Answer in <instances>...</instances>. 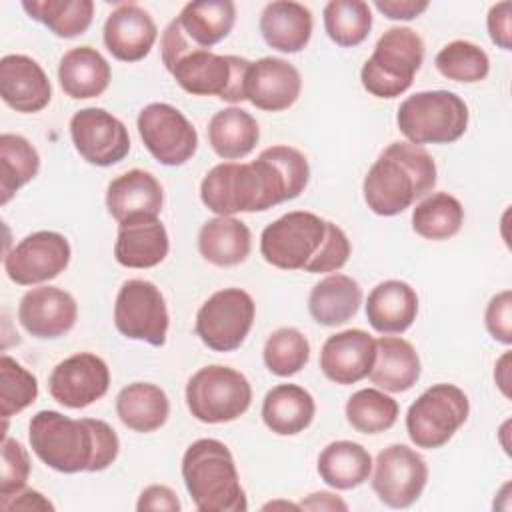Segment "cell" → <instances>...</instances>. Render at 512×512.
Instances as JSON below:
<instances>
[{
	"mask_svg": "<svg viewBox=\"0 0 512 512\" xmlns=\"http://www.w3.org/2000/svg\"><path fill=\"white\" fill-rule=\"evenodd\" d=\"M464 208L448 192H434L422 198L412 210V228L426 240H448L460 232Z\"/></svg>",
	"mask_w": 512,
	"mask_h": 512,
	"instance_id": "38",
	"label": "cell"
},
{
	"mask_svg": "<svg viewBox=\"0 0 512 512\" xmlns=\"http://www.w3.org/2000/svg\"><path fill=\"white\" fill-rule=\"evenodd\" d=\"M26 14L44 24L58 38H74L84 34L94 18L92 0H26Z\"/></svg>",
	"mask_w": 512,
	"mask_h": 512,
	"instance_id": "36",
	"label": "cell"
},
{
	"mask_svg": "<svg viewBox=\"0 0 512 512\" xmlns=\"http://www.w3.org/2000/svg\"><path fill=\"white\" fill-rule=\"evenodd\" d=\"M250 402L248 378L230 366H204L186 384V406L204 424L232 422L250 408Z\"/></svg>",
	"mask_w": 512,
	"mask_h": 512,
	"instance_id": "9",
	"label": "cell"
},
{
	"mask_svg": "<svg viewBox=\"0 0 512 512\" xmlns=\"http://www.w3.org/2000/svg\"><path fill=\"white\" fill-rule=\"evenodd\" d=\"M312 12L292 0H276L264 6L260 14V34L264 42L284 54H296L306 48L312 36Z\"/></svg>",
	"mask_w": 512,
	"mask_h": 512,
	"instance_id": "27",
	"label": "cell"
},
{
	"mask_svg": "<svg viewBox=\"0 0 512 512\" xmlns=\"http://www.w3.org/2000/svg\"><path fill=\"white\" fill-rule=\"evenodd\" d=\"M260 254L280 270L336 272L350 258V240L334 222L314 212L294 210L262 230Z\"/></svg>",
	"mask_w": 512,
	"mask_h": 512,
	"instance_id": "3",
	"label": "cell"
},
{
	"mask_svg": "<svg viewBox=\"0 0 512 512\" xmlns=\"http://www.w3.org/2000/svg\"><path fill=\"white\" fill-rule=\"evenodd\" d=\"M264 364L266 368L280 376L288 378L298 374L310 360L308 338L296 328H278L274 330L264 344Z\"/></svg>",
	"mask_w": 512,
	"mask_h": 512,
	"instance_id": "42",
	"label": "cell"
},
{
	"mask_svg": "<svg viewBox=\"0 0 512 512\" xmlns=\"http://www.w3.org/2000/svg\"><path fill=\"white\" fill-rule=\"evenodd\" d=\"M110 388L108 364L92 354L78 352L58 362L48 376L50 396L64 408H86L100 400Z\"/></svg>",
	"mask_w": 512,
	"mask_h": 512,
	"instance_id": "18",
	"label": "cell"
},
{
	"mask_svg": "<svg viewBox=\"0 0 512 512\" xmlns=\"http://www.w3.org/2000/svg\"><path fill=\"white\" fill-rule=\"evenodd\" d=\"M468 106L450 90H424L408 96L396 112V126L410 144H452L468 128Z\"/></svg>",
	"mask_w": 512,
	"mask_h": 512,
	"instance_id": "6",
	"label": "cell"
},
{
	"mask_svg": "<svg viewBox=\"0 0 512 512\" xmlns=\"http://www.w3.org/2000/svg\"><path fill=\"white\" fill-rule=\"evenodd\" d=\"M110 64L92 46H78L68 50L58 64V80L66 96L74 100H88L100 96L110 84Z\"/></svg>",
	"mask_w": 512,
	"mask_h": 512,
	"instance_id": "28",
	"label": "cell"
},
{
	"mask_svg": "<svg viewBox=\"0 0 512 512\" xmlns=\"http://www.w3.org/2000/svg\"><path fill=\"white\" fill-rule=\"evenodd\" d=\"M436 162L422 146L392 142L364 176L366 206L378 216H396L432 192Z\"/></svg>",
	"mask_w": 512,
	"mask_h": 512,
	"instance_id": "4",
	"label": "cell"
},
{
	"mask_svg": "<svg viewBox=\"0 0 512 512\" xmlns=\"http://www.w3.org/2000/svg\"><path fill=\"white\" fill-rule=\"evenodd\" d=\"M436 70L454 82L474 84L488 76L490 58L488 54L470 40L448 42L434 58Z\"/></svg>",
	"mask_w": 512,
	"mask_h": 512,
	"instance_id": "41",
	"label": "cell"
},
{
	"mask_svg": "<svg viewBox=\"0 0 512 512\" xmlns=\"http://www.w3.org/2000/svg\"><path fill=\"white\" fill-rule=\"evenodd\" d=\"M418 316V294L402 280L376 284L366 300V318L380 334H402Z\"/></svg>",
	"mask_w": 512,
	"mask_h": 512,
	"instance_id": "26",
	"label": "cell"
},
{
	"mask_svg": "<svg viewBox=\"0 0 512 512\" xmlns=\"http://www.w3.org/2000/svg\"><path fill=\"white\" fill-rule=\"evenodd\" d=\"M102 38L116 60L138 62L150 54L158 38V28L142 6L124 2L108 14Z\"/></svg>",
	"mask_w": 512,
	"mask_h": 512,
	"instance_id": "22",
	"label": "cell"
},
{
	"mask_svg": "<svg viewBox=\"0 0 512 512\" xmlns=\"http://www.w3.org/2000/svg\"><path fill=\"white\" fill-rule=\"evenodd\" d=\"M78 318L74 296L58 286L28 290L18 304V320L34 338H58L68 334Z\"/></svg>",
	"mask_w": 512,
	"mask_h": 512,
	"instance_id": "19",
	"label": "cell"
},
{
	"mask_svg": "<svg viewBox=\"0 0 512 512\" xmlns=\"http://www.w3.org/2000/svg\"><path fill=\"white\" fill-rule=\"evenodd\" d=\"M510 12H512L510 2H498L488 10V18H486L490 40L502 50H512Z\"/></svg>",
	"mask_w": 512,
	"mask_h": 512,
	"instance_id": "46",
	"label": "cell"
},
{
	"mask_svg": "<svg viewBox=\"0 0 512 512\" xmlns=\"http://www.w3.org/2000/svg\"><path fill=\"white\" fill-rule=\"evenodd\" d=\"M2 510H54V504L36 490H20L0 500Z\"/></svg>",
	"mask_w": 512,
	"mask_h": 512,
	"instance_id": "49",
	"label": "cell"
},
{
	"mask_svg": "<svg viewBox=\"0 0 512 512\" xmlns=\"http://www.w3.org/2000/svg\"><path fill=\"white\" fill-rule=\"evenodd\" d=\"M256 316L252 296L242 288L214 292L196 314V334L214 352H232L246 340Z\"/></svg>",
	"mask_w": 512,
	"mask_h": 512,
	"instance_id": "12",
	"label": "cell"
},
{
	"mask_svg": "<svg viewBox=\"0 0 512 512\" xmlns=\"http://www.w3.org/2000/svg\"><path fill=\"white\" fill-rule=\"evenodd\" d=\"M316 414L312 394L298 384H278L264 396L262 420L278 436L304 432Z\"/></svg>",
	"mask_w": 512,
	"mask_h": 512,
	"instance_id": "31",
	"label": "cell"
},
{
	"mask_svg": "<svg viewBox=\"0 0 512 512\" xmlns=\"http://www.w3.org/2000/svg\"><path fill=\"white\" fill-rule=\"evenodd\" d=\"M376 358V340L360 330L348 328L326 338L320 350V370L340 386L364 380Z\"/></svg>",
	"mask_w": 512,
	"mask_h": 512,
	"instance_id": "20",
	"label": "cell"
},
{
	"mask_svg": "<svg viewBox=\"0 0 512 512\" xmlns=\"http://www.w3.org/2000/svg\"><path fill=\"white\" fill-rule=\"evenodd\" d=\"M302 510H348V504L332 492H314L298 504Z\"/></svg>",
	"mask_w": 512,
	"mask_h": 512,
	"instance_id": "50",
	"label": "cell"
},
{
	"mask_svg": "<svg viewBox=\"0 0 512 512\" xmlns=\"http://www.w3.org/2000/svg\"><path fill=\"white\" fill-rule=\"evenodd\" d=\"M362 304L360 284L346 274H330L314 284L308 296L310 316L322 326H340L356 316Z\"/></svg>",
	"mask_w": 512,
	"mask_h": 512,
	"instance_id": "32",
	"label": "cell"
},
{
	"mask_svg": "<svg viewBox=\"0 0 512 512\" xmlns=\"http://www.w3.org/2000/svg\"><path fill=\"white\" fill-rule=\"evenodd\" d=\"M28 476H30V458L26 448L18 440L4 436L2 466H0V500L20 492L26 486Z\"/></svg>",
	"mask_w": 512,
	"mask_h": 512,
	"instance_id": "44",
	"label": "cell"
},
{
	"mask_svg": "<svg viewBox=\"0 0 512 512\" xmlns=\"http://www.w3.org/2000/svg\"><path fill=\"white\" fill-rule=\"evenodd\" d=\"M324 30L336 46L354 48L372 30V10L362 0H330L324 6Z\"/></svg>",
	"mask_w": 512,
	"mask_h": 512,
	"instance_id": "39",
	"label": "cell"
},
{
	"mask_svg": "<svg viewBox=\"0 0 512 512\" xmlns=\"http://www.w3.org/2000/svg\"><path fill=\"white\" fill-rule=\"evenodd\" d=\"M72 250L64 234L38 230L22 238L4 256L6 276L20 286H34L60 276L70 262Z\"/></svg>",
	"mask_w": 512,
	"mask_h": 512,
	"instance_id": "16",
	"label": "cell"
},
{
	"mask_svg": "<svg viewBox=\"0 0 512 512\" xmlns=\"http://www.w3.org/2000/svg\"><path fill=\"white\" fill-rule=\"evenodd\" d=\"M374 6L390 20H414L428 10L426 0H376Z\"/></svg>",
	"mask_w": 512,
	"mask_h": 512,
	"instance_id": "48",
	"label": "cell"
},
{
	"mask_svg": "<svg viewBox=\"0 0 512 512\" xmlns=\"http://www.w3.org/2000/svg\"><path fill=\"white\" fill-rule=\"evenodd\" d=\"M164 192L154 174L134 168L116 176L106 188V208L120 224L136 218H158Z\"/></svg>",
	"mask_w": 512,
	"mask_h": 512,
	"instance_id": "24",
	"label": "cell"
},
{
	"mask_svg": "<svg viewBox=\"0 0 512 512\" xmlns=\"http://www.w3.org/2000/svg\"><path fill=\"white\" fill-rule=\"evenodd\" d=\"M470 402L462 388L440 382L426 388L406 412V432L418 448L444 446L468 420Z\"/></svg>",
	"mask_w": 512,
	"mask_h": 512,
	"instance_id": "10",
	"label": "cell"
},
{
	"mask_svg": "<svg viewBox=\"0 0 512 512\" xmlns=\"http://www.w3.org/2000/svg\"><path fill=\"white\" fill-rule=\"evenodd\" d=\"M484 324L488 334L502 344H512V292L502 290L500 294L492 296L486 312H484Z\"/></svg>",
	"mask_w": 512,
	"mask_h": 512,
	"instance_id": "45",
	"label": "cell"
},
{
	"mask_svg": "<svg viewBox=\"0 0 512 512\" xmlns=\"http://www.w3.org/2000/svg\"><path fill=\"white\" fill-rule=\"evenodd\" d=\"M40 170L38 150L20 134L4 132L0 136V204L36 178Z\"/></svg>",
	"mask_w": 512,
	"mask_h": 512,
	"instance_id": "37",
	"label": "cell"
},
{
	"mask_svg": "<svg viewBox=\"0 0 512 512\" xmlns=\"http://www.w3.org/2000/svg\"><path fill=\"white\" fill-rule=\"evenodd\" d=\"M182 478L200 512L248 510L234 456L230 448L216 438H200L186 448L182 456Z\"/></svg>",
	"mask_w": 512,
	"mask_h": 512,
	"instance_id": "5",
	"label": "cell"
},
{
	"mask_svg": "<svg viewBox=\"0 0 512 512\" xmlns=\"http://www.w3.org/2000/svg\"><path fill=\"white\" fill-rule=\"evenodd\" d=\"M70 136L76 152L94 166H112L130 152L126 124L104 108H82L70 118Z\"/></svg>",
	"mask_w": 512,
	"mask_h": 512,
	"instance_id": "17",
	"label": "cell"
},
{
	"mask_svg": "<svg viewBox=\"0 0 512 512\" xmlns=\"http://www.w3.org/2000/svg\"><path fill=\"white\" fill-rule=\"evenodd\" d=\"M372 464V490L388 508H408L422 496L428 482V466L414 448L390 444L378 452Z\"/></svg>",
	"mask_w": 512,
	"mask_h": 512,
	"instance_id": "15",
	"label": "cell"
},
{
	"mask_svg": "<svg viewBox=\"0 0 512 512\" xmlns=\"http://www.w3.org/2000/svg\"><path fill=\"white\" fill-rule=\"evenodd\" d=\"M116 414L126 428L148 434L164 426L170 414V402L160 386L132 382L118 392Z\"/></svg>",
	"mask_w": 512,
	"mask_h": 512,
	"instance_id": "33",
	"label": "cell"
},
{
	"mask_svg": "<svg viewBox=\"0 0 512 512\" xmlns=\"http://www.w3.org/2000/svg\"><path fill=\"white\" fill-rule=\"evenodd\" d=\"M370 380L386 392H406L420 378V358L414 346L398 336H380L376 340V358Z\"/></svg>",
	"mask_w": 512,
	"mask_h": 512,
	"instance_id": "30",
	"label": "cell"
},
{
	"mask_svg": "<svg viewBox=\"0 0 512 512\" xmlns=\"http://www.w3.org/2000/svg\"><path fill=\"white\" fill-rule=\"evenodd\" d=\"M234 22L236 6L230 0H200L184 4L160 38L164 66L186 50H210L230 34Z\"/></svg>",
	"mask_w": 512,
	"mask_h": 512,
	"instance_id": "11",
	"label": "cell"
},
{
	"mask_svg": "<svg viewBox=\"0 0 512 512\" xmlns=\"http://www.w3.org/2000/svg\"><path fill=\"white\" fill-rule=\"evenodd\" d=\"M494 380L502 390V394L508 398L510 396V352H504L502 358L496 362Z\"/></svg>",
	"mask_w": 512,
	"mask_h": 512,
	"instance_id": "51",
	"label": "cell"
},
{
	"mask_svg": "<svg viewBox=\"0 0 512 512\" xmlns=\"http://www.w3.org/2000/svg\"><path fill=\"white\" fill-rule=\"evenodd\" d=\"M310 180L306 156L292 146H270L252 162H222L200 184L204 206L216 216L264 212L298 198Z\"/></svg>",
	"mask_w": 512,
	"mask_h": 512,
	"instance_id": "1",
	"label": "cell"
},
{
	"mask_svg": "<svg viewBox=\"0 0 512 512\" xmlns=\"http://www.w3.org/2000/svg\"><path fill=\"white\" fill-rule=\"evenodd\" d=\"M398 402L376 388H362L346 402L348 424L362 434H380L394 426Z\"/></svg>",
	"mask_w": 512,
	"mask_h": 512,
	"instance_id": "40",
	"label": "cell"
},
{
	"mask_svg": "<svg viewBox=\"0 0 512 512\" xmlns=\"http://www.w3.org/2000/svg\"><path fill=\"white\" fill-rule=\"evenodd\" d=\"M116 330L150 346H164L168 334V306L160 288L148 280H126L114 302Z\"/></svg>",
	"mask_w": 512,
	"mask_h": 512,
	"instance_id": "13",
	"label": "cell"
},
{
	"mask_svg": "<svg viewBox=\"0 0 512 512\" xmlns=\"http://www.w3.org/2000/svg\"><path fill=\"white\" fill-rule=\"evenodd\" d=\"M138 512L146 510H166V512H178L180 500L176 492L164 484H152L140 492V498L136 502Z\"/></svg>",
	"mask_w": 512,
	"mask_h": 512,
	"instance_id": "47",
	"label": "cell"
},
{
	"mask_svg": "<svg viewBox=\"0 0 512 512\" xmlns=\"http://www.w3.org/2000/svg\"><path fill=\"white\" fill-rule=\"evenodd\" d=\"M302 90V78L296 66L284 58L264 56L250 64L244 94L250 104L266 112L290 108Z\"/></svg>",
	"mask_w": 512,
	"mask_h": 512,
	"instance_id": "21",
	"label": "cell"
},
{
	"mask_svg": "<svg viewBox=\"0 0 512 512\" xmlns=\"http://www.w3.org/2000/svg\"><path fill=\"white\" fill-rule=\"evenodd\" d=\"M0 96L12 110L34 114L48 106L52 84L34 58L8 54L0 60Z\"/></svg>",
	"mask_w": 512,
	"mask_h": 512,
	"instance_id": "23",
	"label": "cell"
},
{
	"mask_svg": "<svg viewBox=\"0 0 512 512\" xmlns=\"http://www.w3.org/2000/svg\"><path fill=\"white\" fill-rule=\"evenodd\" d=\"M136 126L146 150L164 166H182L196 154L198 132L172 104L152 102L144 106Z\"/></svg>",
	"mask_w": 512,
	"mask_h": 512,
	"instance_id": "14",
	"label": "cell"
},
{
	"mask_svg": "<svg viewBox=\"0 0 512 512\" xmlns=\"http://www.w3.org/2000/svg\"><path fill=\"white\" fill-rule=\"evenodd\" d=\"M250 60L240 56H224L202 48L178 54L166 64L176 84L192 96H218L226 102H244L246 74Z\"/></svg>",
	"mask_w": 512,
	"mask_h": 512,
	"instance_id": "8",
	"label": "cell"
},
{
	"mask_svg": "<svg viewBox=\"0 0 512 512\" xmlns=\"http://www.w3.org/2000/svg\"><path fill=\"white\" fill-rule=\"evenodd\" d=\"M258 138V122L238 106L218 110L208 122V142L224 160L246 158L256 148Z\"/></svg>",
	"mask_w": 512,
	"mask_h": 512,
	"instance_id": "34",
	"label": "cell"
},
{
	"mask_svg": "<svg viewBox=\"0 0 512 512\" xmlns=\"http://www.w3.org/2000/svg\"><path fill=\"white\" fill-rule=\"evenodd\" d=\"M28 440L34 454L62 474L102 472L120 450L116 432L104 420H74L56 410H40L32 416Z\"/></svg>",
	"mask_w": 512,
	"mask_h": 512,
	"instance_id": "2",
	"label": "cell"
},
{
	"mask_svg": "<svg viewBox=\"0 0 512 512\" xmlns=\"http://www.w3.org/2000/svg\"><path fill=\"white\" fill-rule=\"evenodd\" d=\"M372 472L370 452L352 440L330 442L318 456L320 478L336 490H352L368 480Z\"/></svg>",
	"mask_w": 512,
	"mask_h": 512,
	"instance_id": "35",
	"label": "cell"
},
{
	"mask_svg": "<svg viewBox=\"0 0 512 512\" xmlns=\"http://www.w3.org/2000/svg\"><path fill=\"white\" fill-rule=\"evenodd\" d=\"M424 62V40L408 26L386 30L360 70L364 90L376 98L404 94Z\"/></svg>",
	"mask_w": 512,
	"mask_h": 512,
	"instance_id": "7",
	"label": "cell"
},
{
	"mask_svg": "<svg viewBox=\"0 0 512 512\" xmlns=\"http://www.w3.org/2000/svg\"><path fill=\"white\" fill-rule=\"evenodd\" d=\"M252 248L250 228L234 216H216L198 232L200 256L220 268L242 264Z\"/></svg>",
	"mask_w": 512,
	"mask_h": 512,
	"instance_id": "29",
	"label": "cell"
},
{
	"mask_svg": "<svg viewBox=\"0 0 512 512\" xmlns=\"http://www.w3.org/2000/svg\"><path fill=\"white\" fill-rule=\"evenodd\" d=\"M0 382V406L4 420L20 414L38 398L36 376L8 354H2L0 358Z\"/></svg>",
	"mask_w": 512,
	"mask_h": 512,
	"instance_id": "43",
	"label": "cell"
},
{
	"mask_svg": "<svg viewBox=\"0 0 512 512\" xmlns=\"http://www.w3.org/2000/svg\"><path fill=\"white\" fill-rule=\"evenodd\" d=\"M170 250V238L158 218H136L118 224L114 258L126 268H154Z\"/></svg>",
	"mask_w": 512,
	"mask_h": 512,
	"instance_id": "25",
	"label": "cell"
}]
</instances>
